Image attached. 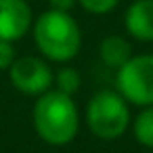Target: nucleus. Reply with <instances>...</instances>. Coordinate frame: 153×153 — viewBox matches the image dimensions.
<instances>
[{"label":"nucleus","mask_w":153,"mask_h":153,"mask_svg":"<svg viewBox=\"0 0 153 153\" xmlns=\"http://www.w3.org/2000/svg\"><path fill=\"white\" fill-rule=\"evenodd\" d=\"M48 2H51V9H55V11H63V13H69V11L76 7L78 0H48Z\"/></svg>","instance_id":"ddd939ff"},{"label":"nucleus","mask_w":153,"mask_h":153,"mask_svg":"<svg viewBox=\"0 0 153 153\" xmlns=\"http://www.w3.org/2000/svg\"><path fill=\"white\" fill-rule=\"evenodd\" d=\"M32 27V9L25 0H0V40H21Z\"/></svg>","instance_id":"423d86ee"},{"label":"nucleus","mask_w":153,"mask_h":153,"mask_svg":"<svg viewBox=\"0 0 153 153\" xmlns=\"http://www.w3.org/2000/svg\"><path fill=\"white\" fill-rule=\"evenodd\" d=\"M34 42L48 61L67 63L80 53L82 32L69 13L48 9L34 23Z\"/></svg>","instance_id":"f03ea898"},{"label":"nucleus","mask_w":153,"mask_h":153,"mask_svg":"<svg viewBox=\"0 0 153 153\" xmlns=\"http://www.w3.org/2000/svg\"><path fill=\"white\" fill-rule=\"evenodd\" d=\"M55 84H57V90L65 92V94H76L82 86V78H80V71L74 69V67H61L55 76Z\"/></svg>","instance_id":"9d476101"},{"label":"nucleus","mask_w":153,"mask_h":153,"mask_svg":"<svg viewBox=\"0 0 153 153\" xmlns=\"http://www.w3.org/2000/svg\"><path fill=\"white\" fill-rule=\"evenodd\" d=\"M86 124L94 136L115 140L130 124L128 103L117 90H99L86 105Z\"/></svg>","instance_id":"7ed1b4c3"},{"label":"nucleus","mask_w":153,"mask_h":153,"mask_svg":"<svg viewBox=\"0 0 153 153\" xmlns=\"http://www.w3.org/2000/svg\"><path fill=\"white\" fill-rule=\"evenodd\" d=\"M132 132H134V138H136L143 147L153 149V105L145 107V109L134 117Z\"/></svg>","instance_id":"1a4fd4ad"},{"label":"nucleus","mask_w":153,"mask_h":153,"mask_svg":"<svg viewBox=\"0 0 153 153\" xmlns=\"http://www.w3.org/2000/svg\"><path fill=\"white\" fill-rule=\"evenodd\" d=\"M115 88L126 103L153 105V55L130 57L115 74Z\"/></svg>","instance_id":"20e7f679"},{"label":"nucleus","mask_w":153,"mask_h":153,"mask_svg":"<svg viewBox=\"0 0 153 153\" xmlns=\"http://www.w3.org/2000/svg\"><path fill=\"white\" fill-rule=\"evenodd\" d=\"M17 59L15 55V46L13 42H7V40H0V69H7L13 65V61Z\"/></svg>","instance_id":"f8f14e48"},{"label":"nucleus","mask_w":153,"mask_h":153,"mask_svg":"<svg viewBox=\"0 0 153 153\" xmlns=\"http://www.w3.org/2000/svg\"><path fill=\"white\" fill-rule=\"evenodd\" d=\"M32 120L38 136L53 147L69 145L80 128L78 107L74 99L61 90H46L40 94L36 99Z\"/></svg>","instance_id":"f257e3e1"},{"label":"nucleus","mask_w":153,"mask_h":153,"mask_svg":"<svg viewBox=\"0 0 153 153\" xmlns=\"http://www.w3.org/2000/svg\"><path fill=\"white\" fill-rule=\"evenodd\" d=\"M126 32L140 42H153V0H134L124 15Z\"/></svg>","instance_id":"0eeeda50"},{"label":"nucleus","mask_w":153,"mask_h":153,"mask_svg":"<svg viewBox=\"0 0 153 153\" xmlns=\"http://www.w3.org/2000/svg\"><path fill=\"white\" fill-rule=\"evenodd\" d=\"M78 2L82 4L84 11L92 15H107L120 4V0H78Z\"/></svg>","instance_id":"9b49d317"},{"label":"nucleus","mask_w":153,"mask_h":153,"mask_svg":"<svg viewBox=\"0 0 153 153\" xmlns=\"http://www.w3.org/2000/svg\"><path fill=\"white\" fill-rule=\"evenodd\" d=\"M99 57L101 61L111 67V69H120L130 57H132V46L128 40H124L122 36H107L101 40L99 44Z\"/></svg>","instance_id":"6e6552de"},{"label":"nucleus","mask_w":153,"mask_h":153,"mask_svg":"<svg viewBox=\"0 0 153 153\" xmlns=\"http://www.w3.org/2000/svg\"><path fill=\"white\" fill-rule=\"evenodd\" d=\"M9 80L19 92L27 97H40L55 84V76L48 63L32 55L17 57L13 61V65L9 67Z\"/></svg>","instance_id":"39448f33"}]
</instances>
